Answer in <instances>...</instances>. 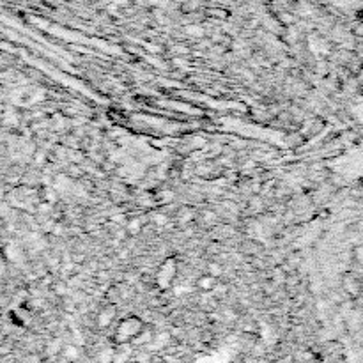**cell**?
<instances>
[{
    "instance_id": "obj_1",
    "label": "cell",
    "mask_w": 363,
    "mask_h": 363,
    "mask_svg": "<svg viewBox=\"0 0 363 363\" xmlns=\"http://www.w3.org/2000/svg\"><path fill=\"white\" fill-rule=\"evenodd\" d=\"M64 356H66V360L75 361L78 356H80V353H78V347L77 346H66V347H64Z\"/></svg>"
},
{
    "instance_id": "obj_2",
    "label": "cell",
    "mask_w": 363,
    "mask_h": 363,
    "mask_svg": "<svg viewBox=\"0 0 363 363\" xmlns=\"http://www.w3.org/2000/svg\"><path fill=\"white\" fill-rule=\"evenodd\" d=\"M202 289H214V276H204V278H200V283H199Z\"/></svg>"
},
{
    "instance_id": "obj_3",
    "label": "cell",
    "mask_w": 363,
    "mask_h": 363,
    "mask_svg": "<svg viewBox=\"0 0 363 363\" xmlns=\"http://www.w3.org/2000/svg\"><path fill=\"white\" fill-rule=\"evenodd\" d=\"M128 231L131 232V234H136V232H140V224H138V220H133L131 224L128 225Z\"/></svg>"
},
{
    "instance_id": "obj_4",
    "label": "cell",
    "mask_w": 363,
    "mask_h": 363,
    "mask_svg": "<svg viewBox=\"0 0 363 363\" xmlns=\"http://www.w3.org/2000/svg\"><path fill=\"white\" fill-rule=\"evenodd\" d=\"M209 271H211V276H218V275H222V268H220V264H211V266H209Z\"/></svg>"
}]
</instances>
